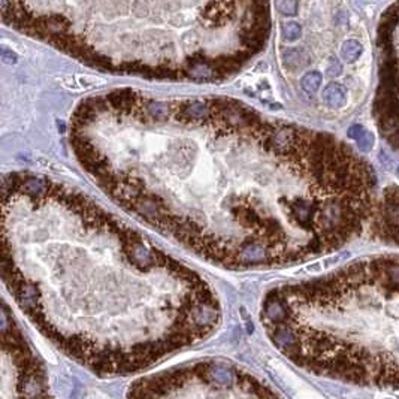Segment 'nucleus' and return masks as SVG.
I'll return each mask as SVG.
<instances>
[{"label": "nucleus", "mask_w": 399, "mask_h": 399, "mask_svg": "<svg viewBox=\"0 0 399 399\" xmlns=\"http://www.w3.org/2000/svg\"><path fill=\"white\" fill-rule=\"evenodd\" d=\"M349 136L359 144V147L363 153L371 151V148L374 147V135L359 124H355L349 129Z\"/></svg>", "instance_id": "8"}, {"label": "nucleus", "mask_w": 399, "mask_h": 399, "mask_svg": "<svg viewBox=\"0 0 399 399\" xmlns=\"http://www.w3.org/2000/svg\"><path fill=\"white\" fill-rule=\"evenodd\" d=\"M127 399H281L269 386L222 359H202L133 381Z\"/></svg>", "instance_id": "4"}, {"label": "nucleus", "mask_w": 399, "mask_h": 399, "mask_svg": "<svg viewBox=\"0 0 399 399\" xmlns=\"http://www.w3.org/2000/svg\"><path fill=\"white\" fill-rule=\"evenodd\" d=\"M376 227L384 241L399 244V187L384 190L377 208Z\"/></svg>", "instance_id": "6"}, {"label": "nucleus", "mask_w": 399, "mask_h": 399, "mask_svg": "<svg viewBox=\"0 0 399 399\" xmlns=\"http://www.w3.org/2000/svg\"><path fill=\"white\" fill-rule=\"evenodd\" d=\"M362 52H363V46L356 39H349L341 46V57L349 63L356 62L362 56Z\"/></svg>", "instance_id": "9"}, {"label": "nucleus", "mask_w": 399, "mask_h": 399, "mask_svg": "<svg viewBox=\"0 0 399 399\" xmlns=\"http://www.w3.org/2000/svg\"><path fill=\"white\" fill-rule=\"evenodd\" d=\"M275 8H277L280 12H283V14L293 15V14H296L298 3H296V2H277V3H275Z\"/></svg>", "instance_id": "12"}, {"label": "nucleus", "mask_w": 399, "mask_h": 399, "mask_svg": "<svg viewBox=\"0 0 399 399\" xmlns=\"http://www.w3.org/2000/svg\"><path fill=\"white\" fill-rule=\"evenodd\" d=\"M301 33H302V29L298 22L290 21L283 25V36H284V39H287L290 42L296 41L301 36Z\"/></svg>", "instance_id": "11"}, {"label": "nucleus", "mask_w": 399, "mask_h": 399, "mask_svg": "<svg viewBox=\"0 0 399 399\" xmlns=\"http://www.w3.org/2000/svg\"><path fill=\"white\" fill-rule=\"evenodd\" d=\"M322 81H323V76H322V73L314 70V72H308V73H305V75H304V78H302L301 84H302V89L305 90L308 94H314L317 90L320 89V86H322Z\"/></svg>", "instance_id": "10"}, {"label": "nucleus", "mask_w": 399, "mask_h": 399, "mask_svg": "<svg viewBox=\"0 0 399 399\" xmlns=\"http://www.w3.org/2000/svg\"><path fill=\"white\" fill-rule=\"evenodd\" d=\"M2 399H54L41 360L6 304L2 312Z\"/></svg>", "instance_id": "5"}, {"label": "nucleus", "mask_w": 399, "mask_h": 399, "mask_svg": "<svg viewBox=\"0 0 399 399\" xmlns=\"http://www.w3.org/2000/svg\"><path fill=\"white\" fill-rule=\"evenodd\" d=\"M268 338L315 376L399 387V257L359 260L328 277L271 291Z\"/></svg>", "instance_id": "3"}, {"label": "nucleus", "mask_w": 399, "mask_h": 399, "mask_svg": "<svg viewBox=\"0 0 399 399\" xmlns=\"http://www.w3.org/2000/svg\"><path fill=\"white\" fill-rule=\"evenodd\" d=\"M323 100L331 108H342L347 103V90L338 83H332L323 90Z\"/></svg>", "instance_id": "7"}, {"label": "nucleus", "mask_w": 399, "mask_h": 399, "mask_svg": "<svg viewBox=\"0 0 399 399\" xmlns=\"http://www.w3.org/2000/svg\"><path fill=\"white\" fill-rule=\"evenodd\" d=\"M127 227L105 265L2 262L17 305L70 359L103 377L151 368L190 347L220 322L203 278ZM8 259V257H3ZM15 260V259H9ZM21 262V260H17Z\"/></svg>", "instance_id": "2"}, {"label": "nucleus", "mask_w": 399, "mask_h": 399, "mask_svg": "<svg viewBox=\"0 0 399 399\" xmlns=\"http://www.w3.org/2000/svg\"><path fill=\"white\" fill-rule=\"evenodd\" d=\"M398 175H399V168H398Z\"/></svg>", "instance_id": "13"}, {"label": "nucleus", "mask_w": 399, "mask_h": 399, "mask_svg": "<svg viewBox=\"0 0 399 399\" xmlns=\"http://www.w3.org/2000/svg\"><path fill=\"white\" fill-rule=\"evenodd\" d=\"M244 110L111 91L78 107L70 139L112 199L212 262L288 265L347 244L373 209L371 166L332 136L281 121L230 168Z\"/></svg>", "instance_id": "1"}]
</instances>
